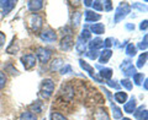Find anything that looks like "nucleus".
I'll return each instance as SVG.
<instances>
[{"instance_id": "1", "label": "nucleus", "mask_w": 148, "mask_h": 120, "mask_svg": "<svg viewBox=\"0 0 148 120\" xmlns=\"http://www.w3.org/2000/svg\"><path fill=\"white\" fill-rule=\"evenodd\" d=\"M54 88H56V85H54L53 80H51V78H45V80L41 82L38 96L42 99H48L49 97L53 94Z\"/></svg>"}, {"instance_id": "2", "label": "nucleus", "mask_w": 148, "mask_h": 120, "mask_svg": "<svg viewBox=\"0 0 148 120\" xmlns=\"http://www.w3.org/2000/svg\"><path fill=\"white\" fill-rule=\"evenodd\" d=\"M130 11H131V6L127 3H120V5L117 6V9L115 10V13H114V22L115 24H119L120 21H122L128 15Z\"/></svg>"}, {"instance_id": "3", "label": "nucleus", "mask_w": 148, "mask_h": 120, "mask_svg": "<svg viewBox=\"0 0 148 120\" xmlns=\"http://www.w3.org/2000/svg\"><path fill=\"white\" fill-rule=\"evenodd\" d=\"M36 57L40 60V63L42 64H47L49 61L51 57H52V50L45 47H38L36 50Z\"/></svg>"}, {"instance_id": "4", "label": "nucleus", "mask_w": 148, "mask_h": 120, "mask_svg": "<svg viewBox=\"0 0 148 120\" xmlns=\"http://www.w3.org/2000/svg\"><path fill=\"white\" fill-rule=\"evenodd\" d=\"M29 24H30V27L32 28V31H40L41 27L43 25V18L41 17L38 13H32V15L29 17Z\"/></svg>"}, {"instance_id": "5", "label": "nucleus", "mask_w": 148, "mask_h": 120, "mask_svg": "<svg viewBox=\"0 0 148 120\" xmlns=\"http://www.w3.org/2000/svg\"><path fill=\"white\" fill-rule=\"evenodd\" d=\"M21 63L24 65L25 70H31L36 65V57L34 54H26L24 57H21Z\"/></svg>"}, {"instance_id": "6", "label": "nucleus", "mask_w": 148, "mask_h": 120, "mask_svg": "<svg viewBox=\"0 0 148 120\" xmlns=\"http://www.w3.org/2000/svg\"><path fill=\"white\" fill-rule=\"evenodd\" d=\"M40 38L43 40L46 43H51V42H54L57 39V33L53 31V30H45L40 33Z\"/></svg>"}, {"instance_id": "7", "label": "nucleus", "mask_w": 148, "mask_h": 120, "mask_svg": "<svg viewBox=\"0 0 148 120\" xmlns=\"http://www.w3.org/2000/svg\"><path fill=\"white\" fill-rule=\"evenodd\" d=\"M121 69H122V71L125 73V76H127V77L133 76L137 72L136 71V67L132 65L130 60H123V63L121 64Z\"/></svg>"}, {"instance_id": "8", "label": "nucleus", "mask_w": 148, "mask_h": 120, "mask_svg": "<svg viewBox=\"0 0 148 120\" xmlns=\"http://www.w3.org/2000/svg\"><path fill=\"white\" fill-rule=\"evenodd\" d=\"M94 120H111L109 117V113L106 112L104 107H100L95 110L94 113Z\"/></svg>"}, {"instance_id": "9", "label": "nucleus", "mask_w": 148, "mask_h": 120, "mask_svg": "<svg viewBox=\"0 0 148 120\" xmlns=\"http://www.w3.org/2000/svg\"><path fill=\"white\" fill-rule=\"evenodd\" d=\"M74 44V40H73V37L71 36H64L62 40H61V49L62 50H69Z\"/></svg>"}, {"instance_id": "10", "label": "nucleus", "mask_w": 148, "mask_h": 120, "mask_svg": "<svg viewBox=\"0 0 148 120\" xmlns=\"http://www.w3.org/2000/svg\"><path fill=\"white\" fill-rule=\"evenodd\" d=\"M43 4L45 3L42 0H31V1L27 3V7H29L30 11L36 12V11H40L43 7Z\"/></svg>"}, {"instance_id": "11", "label": "nucleus", "mask_w": 148, "mask_h": 120, "mask_svg": "<svg viewBox=\"0 0 148 120\" xmlns=\"http://www.w3.org/2000/svg\"><path fill=\"white\" fill-rule=\"evenodd\" d=\"M136 107H137L136 98H135V97H132V98L130 99L128 102L125 103V105H123V110H125V113H127V114H132V113H135Z\"/></svg>"}, {"instance_id": "12", "label": "nucleus", "mask_w": 148, "mask_h": 120, "mask_svg": "<svg viewBox=\"0 0 148 120\" xmlns=\"http://www.w3.org/2000/svg\"><path fill=\"white\" fill-rule=\"evenodd\" d=\"M133 115H135V118H137L138 120H148V112H147V109L143 107V105L138 107L135 110Z\"/></svg>"}, {"instance_id": "13", "label": "nucleus", "mask_w": 148, "mask_h": 120, "mask_svg": "<svg viewBox=\"0 0 148 120\" xmlns=\"http://www.w3.org/2000/svg\"><path fill=\"white\" fill-rule=\"evenodd\" d=\"M16 5V1L14 0H8V1H1V6H3V15L5 16L8 15L9 12L12 11V9L15 7Z\"/></svg>"}, {"instance_id": "14", "label": "nucleus", "mask_w": 148, "mask_h": 120, "mask_svg": "<svg viewBox=\"0 0 148 120\" xmlns=\"http://www.w3.org/2000/svg\"><path fill=\"white\" fill-rule=\"evenodd\" d=\"M84 15H85V22H96V21L101 20V15H99V13H96L91 10H86L84 12Z\"/></svg>"}, {"instance_id": "15", "label": "nucleus", "mask_w": 148, "mask_h": 120, "mask_svg": "<svg viewBox=\"0 0 148 120\" xmlns=\"http://www.w3.org/2000/svg\"><path fill=\"white\" fill-rule=\"evenodd\" d=\"M79 65H80V67L83 69V70H85L88 73H89L91 78L95 77V69L92 67L91 65H89L86 61H84L83 59H79Z\"/></svg>"}, {"instance_id": "16", "label": "nucleus", "mask_w": 148, "mask_h": 120, "mask_svg": "<svg viewBox=\"0 0 148 120\" xmlns=\"http://www.w3.org/2000/svg\"><path fill=\"white\" fill-rule=\"evenodd\" d=\"M88 47H89L90 50H98V49L104 47V40L101 38H94V39L90 40V43L88 44Z\"/></svg>"}, {"instance_id": "17", "label": "nucleus", "mask_w": 148, "mask_h": 120, "mask_svg": "<svg viewBox=\"0 0 148 120\" xmlns=\"http://www.w3.org/2000/svg\"><path fill=\"white\" fill-rule=\"evenodd\" d=\"M111 57H112V52H111V49H104L99 55V63L100 64H106L110 60Z\"/></svg>"}, {"instance_id": "18", "label": "nucleus", "mask_w": 148, "mask_h": 120, "mask_svg": "<svg viewBox=\"0 0 148 120\" xmlns=\"http://www.w3.org/2000/svg\"><path fill=\"white\" fill-rule=\"evenodd\" d=\"M100 78L101 80H108V81H110L111 80V77H112V75H114V71H112V69H110V67H101L100 69Z\"/></svg>"}, {"instance_id": "19", "label": "nucleus", "mask_w": 148, "mask_h": 120, "mask_svg": "<svg viewBox=\"0 0 148 120\" xmlns=\"http://www.w3.org/2000/svg\"><path fill=\"white\" fill-rule=\"evenodd\" d=\"M127 98H128V96H127L126 92H121V91H119V92H116V93L114 94V99H115V102H116V103H120V104L126 103V102H127Z\"/></svg>"}, {"instance_id": "20", "label": "nucleus", "mask_w": 148, "mask_h": 120, "mask_svg": "<svg viewBox=\"0 0 148 120\" xmlns=\"http://www.w3.org/2000/svg\"><path fill=\"white\" fill-rule=\"evenodd\" d=\"M105 32V26L104 24H92L90 26V33H94V34H103Z\"/></svg>"}, {"instance_id": "21", "label": "nucleus", "mask_w": 148, "mask_h": 120, "mask_svg": "<svg viewBox=\"0 0 148 120\" xmlns=\"http://www.w3.org/2000/svg\"><path fill=\"white\" fill-rule=\"evenodd\" d=\"M75 49H77L78 54H84V53H85V49H86V42H85L84 39H82L80 37H79V38H78V40H77Z\"/></svg>"}, {"instance_id": "22", "label": "nucleus", "mask_w": 148, "mask_h": 120, "mask_svg": "<svg viewBox=\"0 0 148 120\" xmlns=\"http://www.w3.org/2000/svg\"><path fill=\"white\" fill-rule=\"evenodd\" d=\"M111 110H112V115H114V119H121L122 118V110L120 109L116 104H115L114 102H111Z\"/></svg>"}, {"instance_id": "23", "label": "nucleus", "mask_w": 148, "mask_h": 120, "mask_svg": "<svg viewBox=\"0 0 148 120\" xmlns=\"http://www.w3.org/2000/svg\"><path fill=\"white\" fill-rule=\"evenodd\" d=\"M80 20H82V12L75 11L72 13V26L73 27H78L80 25Z\"/></svg>"}, {"instance_id": "24", "label": "nucleus", "mask_w": 148, "mask_h": 120, "mask_svg": "<svg viewBox=\"0 0 148 120\" xmlns=\"http://www.w3.org/2000/svg\"><path fill=\"white\" fill-rule=\"evenodd\" d=\"M63 64H64L63 59H61V58L54 59L53 61H52V64H51V70H52V71H57V70H59V69L63 66Z\"/></svg>"}, {"instance_id": "25", "label": "nucleus", "mask_w": 148, "mask_h": 120, "mask_svg": "<svg viewBox=\"0 0 148 120\" xmlns=\"http://www.w3.org/2000/svg\"><path fill=\"white\" fill-rule=\"evenodd\" d=\"M147 58H148V54H147V52L142 53V54L140 55V58H138V60H137L136 66H137L138 69H142L143 66L146 65V63H147Z\"/></svg>"}, {"instance_id": "26", "label": "nucleus", "mask_w": 148, "mask_h": 120, "mask_svg": "<svg viewBox=\"0 0 148 120\" xmlns=\"http://www.w3.org/2000/svg\"><path fill=\"white\" fill-rule=\"evenodd\" d=\"M125 53H126L128 57H135V55L137 54V48H136V45L133 44V43L127 44L126 49H125Z\"/></svg>"}, {"instance_id": "27", "label": "nucleus", "mask_w": 148, "mask_h": 120, "mask_svg": "<svg viewBox=\"0 0 148 120\" xmlns=\"http://www.w3.org/2000/svg\"><path fill=\"white\" fill-rule=\"evenodd\" d=\"M20 120H37V115L32 112H24L20 115Z\"/></svg>"}, {"instance_id": "28", "label": "nucleus", "mask_w": 148, "mask_h": 120, "mask_svg": "<svg viewBox=\"0 0 148 120\" xmlns=\"http://www.w3.org/2000/svg\"><path fill=\"white\" fill-rule=\"evenodd\" d=\"M31 112H36V113H41L42 112V102L41 100H36L35 103H32L30 105Z\"/></svg>"}, {"instance_id": "29", "label": "nucleus", "mask_w": 148, "mask_h": 120, "mask_svg": "<svg viewBox=\"0 0 148 120\" xmlns=\"http://www.w3.org/2000/svg\"><path fill=\"white\" fill-rule=\"evenodd\" d=\"M132 77H133V82H135V85H137V86H141L142 82H143V78H145L143 73H141V72H136Z\"/></svg>"}, {"instance_id": "30", "label": "nucleus", "mask_w": 148, "mask_h": 120, "mask_svg": "<svg viewBox=\"0 0 148 120\" xmlns=\"http://www.w3.org/2000/svg\"><path fill=\"white\" fill-rule=\"evenodd\" d=\"M17 50H18V45H17V43H15V39H14L12 43L8 47L6 53H9V54H16Z\"/></svg>"}, {"instance_id": "31", "label": "nucleus", "mask_w": 148, "mask_h": 120, "mask_svg": "<svg viewBox=\"0 0 148 120\" xmlns=\"http://www.w3.org/2000/svg\"><path fill=\"white\" fill-rule=\"evenodd\" d=\"M59 71H61L62 75H67V73L73 72V69H72V66L69 65V64H64V66H62L61 69H59Z\"/></svg>"}, {"instance_id": "32", "label": "nucleus", "mask_w": 148, "mask_h": 120, "mask_svg": "<svg viewBox=\"0 0 148 120\" xmlns=\"http://www.w3.org/2000/svg\"><path fill=\"white\" fill-rule=\"evenodd\" d=\"M85 55L89 59L95 60V59L99 58V52H98V50H89V52H85Z\"/></svg>"}, {"instance_id": "33", "label": "nucleus", "mask_w": 148, "mask_h": 120, "mask_svg": "<svg viewBox=\"0 0 148 120\" xmlns=\"http://www.w3.org/2000/svg\"><path fill=\"white\" fill-rule=\"evenodd\" d=\"M121 86L125 87L127 91H131L132 90V82L128 80V78H122L121 80Z\"/></svg>"}, {"instance_id": "34", "label": "nucleus", "mask_w": 148, "mask_h": 120, "mask_svg": "<svg viewBox=\"0 0 148 120\" xmlns=\"http://www.w3.org/2000/svg\"><path fill=\"white\" fill-rule=\"evenodd\" d=\"M51 120H68L64 115H62L61 113H57V112H53L51 114Z\"/></svg>"}, {"instance_id": "35", "label": "nucleus", "mask_w": 148, "mask_h": 120, "mask_svg": "<svg viewBox=\"0 0 148 120\" xmlns=\"http://www.w3.org/2000/svg\"><path fill=\"white\" fill-rule=\"evenodd\" d=\"M80 38H82V39H84L85 42H86V40H89V39L91 38V33H90V31H89V30H86V28H84V30L82 31Z\"/></svg>"}, {"instance_id": "36", "label": "nucleus", "mask_w": 148, "mask_h": 120, "mask_svg": "<svg viewBox=\"0 0 148 120\" xmlns=\"http://www.w3.org/2000/svg\"><path fill=\"white\" fill-rule=\"evenodd\" d=\"M6 85V75L3 71H0V90H3Z\"/></svg>"}, {"instance_id": "37", "label": "nucleus", "mask_w": 148, "mask_h": 120, "mask_svg": "<svg viewBox=\"0 0 148 120\" xmlns=\"http://www.w3.org/2000/svg\"><path fill=\"white\" fill-rule=\"evenodd\" d=\"M92 9H94V10H96V11H103L104 9H103V3L101 1H98V0H96V1H92Z\"/></svg>"}, {"instance_id": "38", "label": "nucleus", "mask_w": 148, "mask_h": 120, "mask_svg": "<svg viewBox=\"0 0 148 120\" xmlns=\"http://www.w3.org/2000/svg\"><path fill=\"white\" fill-rule=\"evenodd\" d=\"M147 38H148V37H147V34H146L145 38H143V40H142L140 44H138V48H140L141 50H146V49H147Z\"/></svg>"}, {"instance_id": "39", "label": "nucleus", "mask_w": 148, "mask_h": 120, "mask_svg": "<svg viewBox=\"0 0 148 120\" xmlns=\"http://www.w3.org/2000/svg\"><path fill=\"white\" fill-rule=\"evenodd\" d=\"M112 44H114V38H111V37L110 38H106L104 40V47H106V49H109Z\"/></svg>"}, {"instance_id": "40", "label": "nucleus", "mask_w": 148, "mask_h": 120, "mask_svg": "<svg viewBox=\"0 0 148 120\" xmlns=\"http://www.w3.org/2000/svg\"><path fill=\"white\" fill-rule=\"evenodd\" d=\"M103 4H104L103 9H105L106 11H111V9H112V5H111V1H110V0H106V1H104Z\"/></svg>"}, {"instance_id": "41", "label": "nucleus", "mask_w": 148, "mask_h": 120, "mask_svg": "<svg viewBox=\"0 0 148 120\" xmlns=\"http://www.w3.org/2000/svg\"><path fill=\"white\" fill-rule=\"evenodd\" d=\"M132 7H137L138 10H141V11H143V10L146 11V10H147V6H146V5H142L141 3H135V4L132 5Z\"/></svg>"}, {"instance_id": "42", "label": "nucleus", "mask_w": 148, "mask_h": 120, "mask_svg": "<svg viewBox=\"0 0 148 120\" xmlns=\"http://www.w3.org/2000/svg\"><path fill=\"white\" fill-rule=\"evenodd\" d=\"M106 84H108L110 87H111V88H116V90H119L120 88V85L119 84H116V81H108V82H106Z\"/></svg>"}, {"instance_id": "43", "label": "nucleus", "mask_w": 148, "mask_h": 120, "mask_svg": "<svg viewBox=\"0 0 148 120\" xmlns=\"http://www.w3.org/2000/svg\"><path fill=\"white\" fill-rule=\"evenodd\" d=\"M147 24H148V21H147V20H143V21L141 22V25H140V30H141V31H143V30L146 31V30H147V26H148Z\"/></svg>"}, {"instance_id": "44", "label": "nucleus", "mask_w": 148, "mask_h": 120, "mask_svg": "<svg viewBox=\"0 0 148 120\" xmlns=\"http://www.w3.org/2000/svg\"><path fill=\"white\" fill-rule=\"evenodd\" d=\"M4 44H5V34H3L1 32H0V48H1Z\"/></svg>"}, {"instance_id": "45", "label": "nucleus", "mask_w": 148, "mask_h": 120, "mask_svg": "<svg viewBox=\"0 0 148 120\" xmlns=\"http://www.w3.org/2000/svg\"><path fill=\"white\" fill-rule=\"evenodd\" d=\"M126 28L130 30V31H132V30H135V25L133 24H126Z\"/></svg>"}, {"instance_id": "46", "label": "nucleus", "mask_w": 148, "mask_h": 120, "mask_svg": "<svg viewBox=\"0 0 148 120\" xmlns=\"http://www.w3.org/2000/svg\"><path fill=\"white\" fill-rule=\"evenodd\" d=\"M92 4V0H84V5L85 6H90Z\"/></svg>"}, {"instance_id": "47", "label": "nucleus", "mask_w": 148, "mask_h": 120, "mask_svg": "<svg viewBox=\"0 0 148 120\" xmlns=\"http://www.w3.org/2000/svg\"><path fill=\"white\" fill-rule=\"evenodd\" d=\"M147 82H148V80H147V78H145V84H143V86H145V90L146 91L148 90V84H147Z\"/></svg>"}, {"instance_id": "48", "label": "nucleus", "mask_w": 148, "mask_h": 120, "mask_svg": "<svg viewBox=\"0 0 148 120\" xmlns=\"http://www.w3.org/2000/svg\"><path fill=\"white\" fill-rule=\"evenodd\" d=\"M121 120H131L130 118H121Z\"/></svg>"}, {"instance_id": "49", "label": "nucleus", "mask_w": 148, "mask_h": 120, "mask_svg": "<svg viewBox=\"0 0 148 120\" xmlns=\"http://www.w3.org/2000/svg\"><path fill=\"white\" fill-rule=\"evenodd\" d=\"M43 120H46V119H43Z\"/></svg>"}]
</instances>
